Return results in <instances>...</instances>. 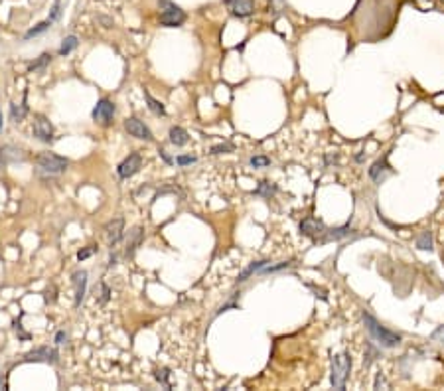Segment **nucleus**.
Wrapping results in <instances>:
<instances>
[{
  "label": "nucleus",
  "instance_id": "nucleus-24",
  "mask_svg": "<svg viewBox=\"0 0 444 391\" xmlns=\"http://www.w3.org/2000/svg\"><path fill=\"white\" fill-rule=\"evenodd\" d=\"M292 265V261H282V263H279V265H267L265 269H263V273H277V271H282V269H286V267H290Z\"/></svg>",
  "mask_w": 444,
  "mask_h": 391
},
{
  "label": "nucleus",
  "instance_id": "nucleus-4",
  "mask_svg": "<svg viewBox=\"0 0 444 391\" xmlns=\"http://www.w3.org/2000/svg\"><path fill=\"white\" fill-rule=\"evenodd\" d=\"M160 6H164L162 14H160V24L168 26V28H176V26H182L186 22V14L184 10H180L176 4H172L170 0H160Z\"/></svg>",
  "mask_w": 444,
  "mask_h": 391
},
{
  "label": "nucleus",
  "instance_id": "nucleus-36",
  "mask_svg": "<svg viewBox=\"0 0 444 391\" xmlns=\"http://www.w3.org/2000/svg\"><path fill=\"white\" fill-rule=\"evenodd\" d=\"M0 129H2V113H0Z\"/></svg>",
  "mask_w": 444,
  "mask_h": 391
},
{
  "label": "nucleus",
  "instance_id": "nucleus-30",
  "mask_svg": "<svg viewBox=\"0 0 444 391\" xmlns=\"http://www.w3.org/2000/svg\"><path fill=\"white\" fill-rule=\"evenodd\" d=\"M194 162H196V156H178L176 158L178 166H187V164H194Z\"/></svg>",
  "mask_w": 444,
  "mask_h": 391
},
{
  "label": "nucleus",
  "instance_id": "nucleus-20",
  "mask_svg": "<svg viewBox=\"0 0 444 391\" xmlns=\"http://www.w3.org/2000/svg\"><path fill=\"white\" fill-rule=\"evenodd\" d=\"M75 47H77V38H75V36H68V38L64 40L61 47H59V53H61V55H68Z\"/></svg>",
  "mask_w": 444,
  "mask_h": 391
},
{
  "label": "nucleus",
  "instance_id": "nucleus-9",
  "mask_svg": "<svg viewBox=\"0 0 444 391\" xmlns=\"http://www.w3.org/2000/svg\"><path fill=\"white\" fill-rule=\"evenodd\" d=\"M34 137L42 142H51L53 140V125L46 117L38 115L34 119Z\"/></svg>",
  "mask_w": 444,
  "mask_h": 391
},
{
  "label": "nucleus",
  "instance_id": "nucleus-23",
  "mask_svg": "<svg viewBox=\"0 0 444 391\" xmlns=\"http://www.w3.org/2000/svg\"><path fill=\"white\" fill-rule=\"evenodd\" d=\"M275 192H277V188H275V186H271L269 182H261V186L255 190V194H257V196H271V194H275Z\"/></svg>",
  "mask_w": 444,
  "mask_h": 391
},
{
  "label": "nucleus",
  "instance_id": "nucleus-31",
  "mask_svg": "<svg viewBox=\"0 0 444 391\" xmlns=\"http://www.w3.org/2000/svg\"><path fill=\"white\" fill-rule=\"evenodd\" d=\"M66 340H68V334L61 330V332H57V336H55V344H66Z\"/></svg>",
  "mask_w": 444,
  "mask_h": 391
},
{
  "label": "nucleus",
  "instance_id": "nucleus-27",
  "mask_svg": "<svg viewBox=\"0 0 444 391\" xmlns=\"http://www.w3.org/2000/svg\"><path fill=\"white\" fill-rule=\"evenodd\" d=\"M95 251H97V247H95V245H89L87 249H81V251L77 253V259H79V261H83V259H87V257H91V255H93Z\"/></svg>",
  "mask_w": 444,
  "mask_h": 391
},
{
  "label": "nucleus",
  "instance_id": "nucleus-34",
  "mask_svg": "<svg viewBox=\"0 0 444 391\" xmlns=\"http://www.w3.org/2000/svg\"><path fill=\"white\" fill-rule=\"evenodd\" d=\"M109 299V287L107 285H103V302Z\"/></svg>",
  "mask_w": 444,
  "mask_h": 391
},
{
  "label": "nucleus",
  "instance_id": "nucleus-16",
  "mask_svg": "<svg viewBox=\"0 0 444 391\" xmlns=\"http://www.w3.org/2000/svg\"><path fill=\"white\" fill-rule=\"evenodd\" d=\"M324 230V226L320 224V221H316V219H304L302 224H300V231H302L304 235H316V233H320V231Z\"/></svg>",
  "mask_w": 444,
  "mask_h": 391
},
{
  "label": "nucleus",
  "instance_id": "nucleus-21",
  "mask_svg": "<svg viewBox=\"0 0 444 391\" xmlns=\"http://www.w3.org/2000/svg\"><path fill=\"white\" fill-rule=\"evenodd\" d=\"M49 26H51V20H46V22H40V24H38V26H34L32 30H28L24 38H26V40H30V38H34V36H38V34H42V32H46V30H47V28H49Z\"/></svg>",
  "mask_w": 444,
  "mask_h": 391
},
{
  "label": "nucleus",
  "instance_id": "nucleus-33",
  "mask_svg": "<svg viewBox=\"0 0 444 391\" xmlns=\"http://www.w3.org/2000/svg\"><path fill=\"white\" fill-rule=\"evenodd\" d=\"M160 156H162V158L168 162V164H172V162H174L172 158H170V156H168V154H166V150H162V148H160Z\"/></svg>",
  "mask_w": 444,
  "mask_h": 391
},
{
  "label": "nucleus",
  "instance_id": "nucleus-10",
  "mask_svg": "<svg viewBox=\"0 0 444 391\" xmlns=\"http://www.w3.org/2000/svg\"><path fill=\"white\" fill-rule=\"evenodd\" d=\"M122 231H124V219L117 217V219H111L107 226H105V235H107V241L111 247H115L118 241L122 239Z\"/></svg>",
  "mask_w": 444,
  "mask_h": 391
},
{
  "label": "nucleus",
  "instance_id": "nucleus-15",
  "mask_svg": "<svg viewBox=\"0 0 444 391\" xmlns=\"http://www.w3.org/2000/svg\"><path fill=\"white\" fill-rule=\"evenodd\" d=\"M231 6H233V14L239 18L253 14V0H235Z\"/></svg>",
  "mask_w": 444,
  "mask_h": 391
},
{
  "label": "nucleus",
  "instance_id": "nucleus-32",
  "mask_svg": "<svg viewBox=\"0 0 444 391\" xmlns=\"http://www.w3.org/2000/svg\"><path fill=\"white\" fill-rule=\"evenodd\" d=\"M57 16H59V2H55V6H53V12H51V16H49V20L53 22V20H55Z\"/></svg>",
  "mask_w": 444,
  "mask_h": 391
},
{
  "label": "nucleus",
  "instance_id": "nucleus-26",
  "mask_svg": "<svg viewBox=\"0 0 444 391\" xmlns=\"http://www.w3.org/2000/svg\"><path fill=\"white\" fill-rule=\"evenodd\" d=\"M430 245H432V243H430V233H422L421 237H419V247H421V249H432Z\"/></svg>",
  "mask_w": 444,
  "mask_h": 391
},
{
  "label": "nucleus",
  "instance_id": "nucleus-7",
  "mask_svg": "<svg viewBox=\"0 0 444 391\" xmlns=\"http://www.w3.org/2000/svg\"><path fill=\"white\" fill-rule=\"evenodd\" d=\"M141 168H142V156L139 152H133V154H129V158H124V160L118 164L117 172L122 180H126V178H131V176H135Z\"/></svg>",
  "mask_w": 444,
  "mask_h": 391
},
{
  "label": "nucleus",
  "instance_id": "nucleus-35",
  "mask_svg": "<svg viewBox=\"0 0 444 391\" xmlns=\"http://www.w3.org/2000/svg\"><path fill=\"white\" fill-rule=\"evenodd\" d=\"M235 0H225V4H233Z\"/></svg>",
  "mask_w": 444,
  "mask_h": 391
},
{
  "label": "nucleus",
  "instance_id": "nucleus-13",
  "mask_svg": "<svg viewBox=\"0 0 444 391\" xmlns=\"http://www.w3.org/2000/svg\"><path fill=\"white\" fill-rule=\"evenodd\" d=\"M26 160V154L22 150L14 148V146H4L0 148V166H8L10 162H22Z\"/></svg>",
  "mask_w": 444,
  "mask_h": 391
},
{
  "label": "nucleus",
  "instance_id": "nucleus-14",
  "mask_svg": "<svg viewBox=\"0 0 444 391\" xmlns=\"http://www.w3.org/2000/svg\"><path fill=\"white\" fill-rule=\"evenodd\" d=\"M170 142H172L174 146H186L187 142H189L187 131L182 129V127H172V129H170Z\"/></svg>",
  "mask_w": 444,
  "mask_h": 391
},
{
  "label": "nucleus",
  "instance_id": "nucleus-17",
  "mask_svg": "<svg viewBox=\"0 0 444 391\" xmlns=\"http://www.w3.org/2000/svg\"><path fill=\"white\" fill-rule=\"evenodd\" d=\"M269 265V261H255V263H251L241 275H239V278H237V283H243V281H247L249 276L253 275V273H257V271H263L265 267Z\"/></svg>",
  "mask_w": 444,
  "mask_h": 391
},
{
  "label": "nucleus",
  "instance_id": "nucleus-5",
  "mask_svg": "<svg viewBox=\"0 0 444 391\" xmlns=\"http://www.w3.org/2000/svg\"><path fill=\"white\" fill-rule=\"evenodd\" d=\"M113 117H115V103L109 101V99H101L93 109V121L103 125V127H109L113 123Z\"/></svg>",
  "mask_w": 444,
  "mask_h": 391
},
{
  "label": "nucleus",
  "instance_id": "nucleus-25",
  "mask_svg": "<svg viewBox=\"0 0 444 391\" xmlns=\"http://www.w3.org/2000/svg\"><path fill=\"white\" fill-rule=\"evenodd\" d=\"M271 164V158H267V156H253L251 158V166L253 168H267Z\"/></svg>",
  "mask_w": 444,
  "mask_h": 391
},
{
  "label": "nucleus",
  "instance_id": "nucleus-22",
  "mask_svg": "<svg viewBox=\"0 0 444 391\" xmlns=\"http://www.w3.org/2000/svg\"><path fill=\"white\" fill-rule=\"evenodd\" d=\"M49 62H51V55H49V53H42V55H40V60H36V62H32V64H30V71L44 69Z\"/></svg>",
  "mask_w": 444,
  "mask_h": 391
},
{
  "label": "nucleus",
  "instance_id": "nucleus-29",
  "mask_svg": "<svg viewBox=\"0 0 444 391\" xmlns=\"http://www.w3.org/2000/svg\"><path fill=\"white\" fill-rule=\"evenodd\" d=\"M156 379H158L160 383H164L166 387H170V383H168V369H158V371H156Z\"/></svg>",
  "mask_w": 444,
  "mask_h": 391
},
{
  "label": "nucleus",
  "instance_id": "nucleus-28",
  "mask_svg": "<svg viewBox=\"0 0 444 391\" xmlns=\"http://www.w3.org/2000/svg\"><path fill=\"white\" fill-rule=\"evenodd\" d=\"M233 146L231 144H219V146H213L211 148V154H221V152H231Z\"/></svg>",
  "mask_w": 444,
  "mask_h": 391
},
{
  "label": "nucleus",
  "instance_id": "nucleus-12",
  "mask_svg": "<svg viewBox=\"0 0 444 391\" xmlns=\"http://www.w3.org/2000/svg\"><path fill=\"white\" fill-rule=\"evenodd\" d=\"M71 281L75 285V306H79L83 297H85V289H87V273L85 271H77V273H73Z\"/></svg>",
  "mask_w": 444,
  "mask_h": 391
},
{
  "label": "nucleus",
  "instance_id": "nucleus-2",
  "mask_svg": "<svg viewBox=\"0 0 444 391\" xmlns=\"http://www.w3.org/2000/svg\"><path fill=\"white\" fill-rule=\"evenodd\" d=\"M351 369V360L348 358V354H338L332 358V387L334 389H344L346 387V379Z\"/></svg>",
  "mask_w": 444,
  "mask_h": 391
},
{
  "label": "nucleus",
  "instance_id": "nucleus-11",
  "mask_svg": "<svg viewBox=\"0 0 444 391\" xmlns=\"http://www.w3.org/2000/svg\"><path fill=\"white\" fill-rule=\"evenodd\" d=\"M144 241V230H142L141 226H137V228H133V230L129 231V239H126V249H124V255H131L135 253L139 247H141V243Z\"/></svg>",
  "mask_w": 444,
  "mask_h": 391
},
{
  "label": "nucleus",
  "instance_id": "nucleus-8",
  "mask_svg": "<svg viewBox=\"0 0 444 391\" xmlns=\"http://www.w3.org/2000/svg\"><path fill=\"white\" fill-rule=\"evenodd\" d=\"M57 358H59L57 350H53V348H49V346H42V348H36V350H32V352H28L26 358H24V362H47V364L51 362V364H55Z\"/></svg>",
  "mask_w": 444,
  "mask_h": 391
},
{
  "label": "nucleus",
  "instance_id": "nucleus-1",
  "mask_svg": "<svg viewBox=\"0 0 444 391\" xmlns=\"http://www.w3.org/2000/svg\"><path fill=\"white\" fill-rule=\"evenodd\" d=\"M363 322H365V326H367L369 334L373 336L375 342L381 344L383 348H395V346L401 344V336L395 334V332H391V330H387V328H383V326L377 322L371 314L363 312Z\"/></svg>",
  "mask_w": 444,
  "mask_h": 391
},
{
  "label": "nucleus",
  "instance_id": "nucleus-19",
  "mask_svg": "<svg viewBox=\"0 0 444 391\" xmlns=\"http://www.w3.org/2000/svg\"><path fill=\"white\" fill-rule=\"evenodd\" d=\"M28 113V107L26 105H10V117H12V121L14 123H20L24 117Z\"/></svg>",
  "mask_w": 444,
  "mask_h": 391
},
{
  "label": "nucleus",
  "instance_id": "nucleus-3",
  "mask_svg": "<svg viewBox=\"0 0 444 391\" xmlns=\"http://www.w3.org/2000/svg\"><path fill=\"white\" fill-rule=\"evenodd\" d=\"M36 164L42 172H47V174H59V172H66V168L70 166L68 158L64 156H57L53 152H42L38 158H36Z\"/></svg>",
  "mask_w": 444,
  "mask_h": 391
},
{
  "label": "nucleus",
  "instance_id": "nucleus-18",
  "mask_svg": "<svg viewBox=\"0 0 444 391\" xmlns=\"http://www.w3.org/2000/svg\"><path fill=\"white\" fill-rule=\"evenodd\" d=\"M144 99H146V103H148V109L154 113V115H158V117H164L166 115V109H164V105L160 103V101H156L152 95L148 91H144Z\"/></svg>",
  "mask_w": 444,
  "mask_h": 391
},
{
  "label": "nucleus",
  "instance_id": "nucleus-6",
  "mask_svg": "<svg viewBox=\"0 0 444 391\" xmlns=\"http://www.w3.org/2000/svg\"><path fill=\"white\" fill-rule=\"evenodd\" d=\"M124 129H126V133L131 135V137L135 138H141V140H152V131L144 125V121L141 119H137V117H129L126 121H124Z\"/></svg>",
  "mask_w": 444,
  "mask_h": 391
}]
</instances>
